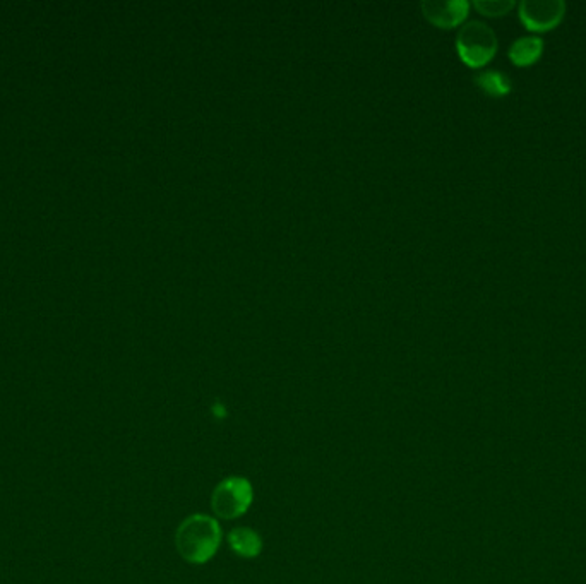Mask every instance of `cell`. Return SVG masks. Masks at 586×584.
I'll return each instance as SVG.
<instances>
[{
    "label": "cell",
    "mask_w": 586,
    "mask_h": 584,
    "mask_svg": "<svg viewBox=\"0 0 586 584\" xmlns=\"http://www.w3.org/2000/svg\"><path fill=\"white\" fill-rule=\"evenodd\" d=\"M222 543V528L208 514H191L175 533L177 552L189 564H204L215 557Z\"/></svg>",
    "instance_id": "1"
},
{
    "label": "cell",
    "mask_w": 586,
    "mask_h": 584,
    "mask_svg": "<svg viewBox=\"0 0 586 584\" xmlns=\"http://www.w3.org/2000/svg\"><path fill=\"white\" fill-rule=\"evenodd\" d=\"M456 50L460 59L472 69H482L487 66L499 50V40L496 31L489 24L472 19L461 24L456 35Z\"/></svg>",
    "instance_id": "2"
},
{
    "label": "cell",
    "mask_w": 586,
    "mask_h": 584,
    "mask_svg": "<svg viewBox=\"0 0 586 584\" xmlns=\"http://www.w3.org/2000/svg\"><path fill=\"white\" fill-rule=\"evenodd\" d=\"M254 490L247 478L228 477L216 485L211 494V509L220 519H237L249 511Z\"/></svg>",
    "instance_id": "3"
},
{
    "label": "cell",
    "mask_w": 586,
    "mask_h": 584,
    "mask_svg": "<svg viewBox=\"0 0 586 584\" xmlns=\"http://www.w3.org/2000/svg\"><path fill=\"white\" fill-rule=\"evenodd\" d=\"M518 18L532 33H545L563 23L568 6L564 0H521L516 4Z\"/></svg>",
    "instance_id": "4"
},
{
    "label": "cell",
    "mask_w": 586,
    "mask_h": 584,
    "mask_svg": "<svg viewBox=\"0 0 586 584\" xmlns=\"http://www.w3.org/2000/svg\"><path fill=\"white\" fill-rule=\"evenodd\" d=\"M425 18L439 28H455L467 19L468 0H425L422 2Z\"/></svg>",
    "instance_id": "5"
},
{
    "label": "cell",
    "mask_w": 586,
    "mask_h": 584,
    "mask_svg": "<svg viewBox=\"0 0 586 584\" xmlns=\"http://www.w3.org/2000/svg\"><path fill=\"white\" fill-rule=\"evenodd\" d=\"M545 42L539 35L520 36L509 45L508 57L515 66L530 67L544 54Z\"/></svg>",
    "instance_id": "6"
},
{
    "label": "cell",
    "mask_w": 586,
    "mask_h": 584,
    "mask_svg": "<svg viewBox=\"0 0 586 584\" xmlns=\"http://www.w3.org/2000/svg\"><path fill=\"white\" fill-rule=\"evenodd\" d=\"M228 545L235 554L244 557V559H254L263 550V540L259 537L258 531L246 528V526L234 528L228 533Z\"/></svg>",
    "instance_id": "7"
},
{
    "label": "cell",
    "mask_w": 586,
    "mask_h": 584,
    "mask_svg": "<svg viewBox=\"0 0 586 584\" xmlns=\"http://www.w3.org/2000/svg\"><path fill=\"white\" fill-rule=\"evenodd\" d=\"M473 81L480 90L484 91L485 95L492 96V98H503L513 91V81L508 74L496 71V69H484V71L477 72Z\"/></svg>",
    "instance_id": "8"
},
{
    "label": "cell",
    "mask_w": 586,
    "mask_h": 584,
    "mask_svg": "<svg viewBox=\"0 0 586 584\" xmlns=\"http://www.w3.org/2000/svg\"><path fill=\"white\" fill-rule=\"evenodd\" d=\"M473 6L484 16L499 18V16H504L509 11H513L516 7V2L515 0H475Z\"/></svg>",
    "instance_id": "9"
}]
</instances>
